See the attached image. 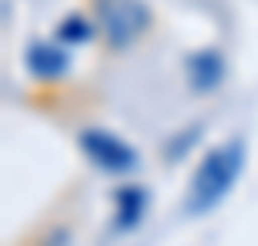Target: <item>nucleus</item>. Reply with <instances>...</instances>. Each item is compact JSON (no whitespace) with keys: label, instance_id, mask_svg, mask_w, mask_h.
I'll use <instances>...</instances> for the list:
<instances>
[{"label":"nucleus","instance_id":"f257e3e1","mask_svg":"<svg viewBox=\"0 0 258 246\" xmlns=\"http://www.w3.org/2000/svg\"><path fill=\"white\" fill-rule=\"evenodd\" d=\"M243 161H247L243 139H227V142H220V146H212L205 158H201V166L193 170L189 196H185V212L189 215L212 212L216 204L235 189L239 173H243Z\"/></svg>","mask_w":258,"mask_h":246},{"label":"nucleus","instance_id":"f03ea898","mask_svg":"<svg viewBox=\"0 0 258 246\" xmlns=\"http://www.w3.org/2000/svg\"><path fill=\"white\" fill-rule=\"evenodd\" d=\"M93 20L108 50H127L151 31L147 0H93Z\"/></svg>","mask_w":258,"mask_h":246},{"label":"nucleus","instance_id":"7ed1b4c3","mask_svg":"<svg viewBox=\"0 0 258 246\" xmlns=\"http://www.w3.org/2000/svg\"><path fill=\"white\" fill-rule=\"evenodd\" d=\"M77 142H81V154H85L97 170H104V173H131L135 166H139L135 146H131V142H123L119 135H112V131L89 127V131H81V135H77Z\"/></svg>","mask_w":258,"mask_h":246},{"label":"nucleus","instance_id":"423d86ee","mask_svg":"<svg viewBox=\"0 0 258 246\" xmlns=\"http://www.w3.org/2000/svg\"><path fill=\"white\" fill-rule=\"evenodd\" d=\"M143 212H147V189L143 185H123L116 193V231L139 227Z\"/></svg>","mask_w":258,"mask_h":246},{"label":"nucleus","instance_id":"39448f33","mask_svg":"<svg viewBox=\"0 0 258 246\" xmlns=\"http://www.w3.org/2000/svg\"><path fill=\"white\" fill-rule=\"evenodd\" d=\"M23 62H27V69H31V77H39V81H58V77L70 69L66 50H58V46H50V43H31Z\"/></svg>","mask_w":258,"mask_h":246},{"label":"nucleus","instance_id":"0eeeda50","mask_svg":"<svg viewBox=\"0 0 258 246\" xmlns=\"http://www.w3.org/2000/svg\"><path fill=\"white\" fill-rule=\"evenodd\" d=\"M93 31H97V20H85V16H66L62 23H58V39H62V43H89V39H93Z\"/></svg>","mask_w":258,"mask_h":246},{"label":"nucleus","instance_id":"20e7f679","mask_svg":"<svg viewBox=\"0 0 258 246\" xmlns=\"http://www.w3.org/2000/svg\"><path fill=\"white\" fill-rule=\"evenodd\" d=\"M185 73H189V85H193V93H212V89L224 81V73H227L224 54L216 50V46H205V50L189 54Z\"/></svg>","mask_w":258,"mask_h":246}]
</instances>
